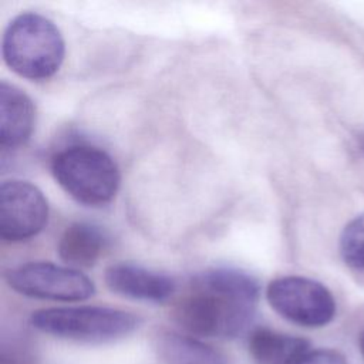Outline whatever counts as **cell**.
<instances>
[{"label": "cell", "instance_id": "cell-11", "mask_svg": "<svg viewBox=\"0 0 364 364\" xmlns=\"http://www.w3.org/2000/svg\"><path fill=\"white\" fill-rule=\"evenodd\" d=\"M247 347L256 364H299L311 350L306 338L269 327L255 328L249 334Z\"/></svg>", "mask_w": 364, "mask_h": 364}, {"label": "cell", "instance_id": "cell-13", "mask_svg": "<svg viewBox=\"0 0 364 364\" xmlns=\"http://www.w3.org/2000/svg\"><path fill=\"white\" fill-rule=\"evenodd\" d=\"M340 253L347 266L364 272V213L355 216L343 229Z\"/></svg>", "mask_w": 364, "mask_h": 364}, {"label": "cell", "instance_id": "cell-16", "mask_svg": "<svg viewBox=\"0 0 364 364\" xmlns=\"http://www.w3.org/2000/svg\"><path fill=\"white\" fill-rule=\"evenodd\" d=\"M360 348H361V354L364 357V331L361 334V338H360Z\"/></svg>", "mask_w": 364, "mask_h": 364}, {"label": "cell", "instance_id": "cell-8", "mask_svg": "<svg viewBox=\"0 0 364 364\" xmlns=\"http://www.w3.org/2000/svg\"><path fill=\"white\" fill-rule=\"evenodd\" d=\"M104 279L107 287L115 294L149 303L169 300L178 287L172 276L134 263L111 264Z\"/></svg>", "mask_w": 364, "mask_h": 364}, {"label": "cell", "instance_id": "cell-14", "mask_svg": "<svg viewBox=\"0 0 364 364\" xmlns=\"http://www.w3.org/2000/svg\"><path fill=\"white\" fill-rule=\"evenodd\" d=\"M31 347V344L20 337H13L9 340L3 338L0 354L1 364H33L34 354Z\"/></svg>", "mask_w": 364, "mask_h": 364}, {"label": "cell", "instance_id": "cell-5", "mask_svg": "<svg viewBox=\"0 0 364 364\" xmlns=\"http://www.w3.org/2000/svg\"><path fill=\"white\" fill-rule=\"evenodd\" d=\"M270 307L284 320L306 328L330 324L337 306L331 291L320 282L303 276H282L266 289Z\"/></svg>", "mask_w": 364, "mask_h": 364}, {"label": "cell", "instance_id": "cell-1", "mask_svg": "<svg viewBox=\"0 0 364 364\" xmlns=\"http://www.w3.org/2000/svg\"><path fill=\"white\" fill-rule=\"evenodd\" d=\"M259 296L260 284L250 273L215 267L191 279L173 317L193 337L233 338L250 327Z\"/></svg>", "mask_w": 364, "mask_h": 364}, {"label": "cell", "instance_id": "cell-6", "mask_svg": "<svg viewBox=\"0 0 364 364\" xmlns=\"http://www.w3.org/2000/svg\"><path fill=\"white\" fill-rule=\"evenodd\" d=\"M6 283L16 293L41 300L81 301L94 296V282L70 266L50 262H28L4 274Z\"/></svg>", "mask_w": 364, "mask_h": 364}, {"label": "cell", "instance_id": "cell-7", "mask_svg": "<svg viewBox=\"0 0 364 364\" xmlns=\"http://www.w3.org/2000/svg\"><path fill=\"white\" fill-rule=\"evenodd\" d=\"M48 203L33 183L20 179L0 186V236L6 242H23L37 236L47 225Z\"/></svg>", "mask_w": 364, "mask_h": 364}, {"label": "cell", "instance_id": "cell-15", "mask_svg": "<svg viewBox=\"0 0 364 364\" xmlns=\"http://www.w3.org/2000/svg\"><path fill=\"white\" fill-rule=\"evenodd\" d=\"M299 364H350L347 358L331 348H311Z\"/></svg>", "mask_w": 364, "mask_h": 364}, {"label": "cell", "instance_id": "cell-17", "mask_svg": "<svg viewBox=\"0 0 364 364\" xmlns=\"http://www.w3.org/2000/svg\"><path fill=\"white\" fill-rule=\"evenodd\" d=\"M363 148H364V141H363Z\"/></svg>", "mask_w": 364, "mask_h": 364}, {"label": "cell", "instance_id": "cell-2", "mask_svg": "<svg viewBox=\"0 0 364 364\" xmlns=\"http://www.w3.org/2000/svg\"><path fill=\"white\" fill-rule=\"evenodd\" d=\"M4 63L30 81L51 78L61 67L65 43L60 28L46 16L27 11L16 16L1 40Z\"/></svg>", "mask_w": 364, "mask_h": 364}, {"label": "cell", "instance_id": "cell-9", "mask_svg": "<svg viewBox=\"0 0 364 364\" xmlns=\"http://www.w3.org/2000/svg\"><path fill=\"white\" fill-rule=\"evenodd\" d=\"M36 109L31 98L18 87L0 84V146L3 151L24 145L34 129Z\"/></svg>", "mask_w": 364, "mask_h": 364}, {"label": "cell", "instance_id": "cell-10", "mask_svg": "<svg viewBox=\"0 0 364 364\" xmlns=\"http://www.w3.org/2000/svg\"><path fill=\"white\" fill-rule=\"evenodd\" d=\"M109 245L107 232L90 222L68 225L58 240V256L70 267H91Z\"/></svg>", "mask_w": 364, "mask_h": 364}, {"label": "cell", "instance_id": "cell-3", "mask_svg": "<svg viewBox=\"0 0 364 364\" xmlns=\"http://www.w3.org/2000/svg\"><path fill=\"white\" fill-rule=\"evenodd\" d=\"M30 324L55 338L104 344L134 333L141 317L121 309L105 306H75L41 309L30 316Z\"/></svg>", "mask_w": 364, "mask_h": 364}, {"label": "cell", "instance_id": "cell-4", "mask_svg": "<svg viewBox=\"0 0 364 364\" xmlns=\"http://www.w3.org/2000/svg\"><path fill=\"white\" fill-rule=\"evenodd\" d=\"M51 173L73 199L87 206L109 203L121 182L112 156L92 145H71L54 154Z\"/></svg>", "mask_w": 364, "mask_h": 364}, {"label": "cell", "instance_id": "cell-12", "mask_svg": "<svg viewBox=\"0 0 364 364\" xmlns=\"http://www.w3.org/2000/svg\"><path fill=\"white\" fill-rule=\"evenodd\" d=\"M152 344L164 364H229L223 353L191 334L159 330Z\"/></svg>", "mask_w": 364, "mask_h": 364}]
</instances>
